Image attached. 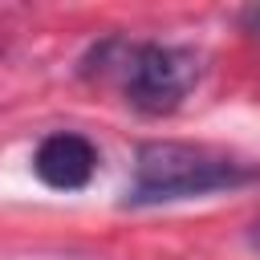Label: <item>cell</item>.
Wrapping results in <instances>:
<instances>
[{
	"label": "cell",
	"mask_w": 260,
	"mask_h": 260,
	"mask_svg": "<svg viewBox=\"0 0 260 260\" xmlns=\"http://www.w3.org/2000/svg\"><path fill=\"white\" fill-rule=\"evenodd\" d=\"M256 171L215 146L203 142H142L134 154V179L126 191L130 207H154V203H175V199H195L211 191H228L248 183Z\"/></svg>",
	"instance_id": "cell-1"
},
{
	"label": "cell",
	"mask_w": 260,
	"mask_h": 260,
	"mask_svg": "<svg viewBox=\"0 0 260 260\" xmlns=\"http://www.w3.org/2000/svg\"><path fill=\"white\" fill-rule=\"evenodd\" d=\"M32 171H37V179H41L45 187H53V191H81V187L93 179V171H98V150H93L89 138L61 130V134H49V138L37 146Z\"/></svg>",
	"instance_id": "cell-3"
},
{
	"label": "cell",
	"mask_w": 260,
	"mask_h": 260,
	"mask_svg": "<svg viewBox=\"0 0 260 260\" xmlns=\"http://www.w3.org/2000/svg\"><path fill=\"white\" fill-rule=\"evenodd\" d=\"M98 73H118L122 93L142 114H171L183 106V98L195 89L203 73V57L187 45H122L106 41L98 49Z\"/></svg>",
	"instance_id": "cell-2"
},
{
	"label": "cell",
	"mask_w": 260,
	"mask_h": 260,
	"mask_svg": "<svg viewBox=\"0 0 260 260\" xmlns=\"http://www.w3.org/2000/svg\"><path fill=\"white\" fill-rule=\"evenodd\" d=\"M252 244H256V248H260V219H256V223H252Z\"/></svg>",
	"instance_id": "cell-4"
}]
</instances>
